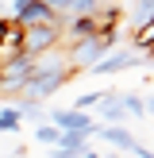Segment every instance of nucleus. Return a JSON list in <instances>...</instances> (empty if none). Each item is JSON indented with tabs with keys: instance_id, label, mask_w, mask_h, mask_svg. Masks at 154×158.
Returning a JSON list of instances; mask_svg holds the SVG:
<instances>
[{
	"instance_id": "obj_16",
	"label": "nucleus",
	"mask_w": 154,
	"mask_h": 158,
	"mask_svg": "<svg viewBox=\"0 0 154 158\" xmlns=\"http://www.w3.org/2000/svg\"><path fill=\"white\" fill-rule=\"evenodd\" d=\"M0 112H4V100H0Z\"/></svg>"
},
{
	"instance_id": "obj_8",
	"label": "nucleus",
	"mask_w": 154,
	"mask_h": 158,
	"mask_svg": "<svg viewBox=\"0 0 154 158\" xmlns=\"http://www.w3.org/2000/svg\"><path fill=\"white\" fill-rule=\"evenodd\" d=\"M116 100H120L123 116H139V120L150 116V100H146V93H116Z\"/></svg>"
},
{
	"instance_id": "obj_6",
	"label": "nucleus",
	"mask_w": 154,
	"mask_h": 158,
	"mask_svg": "<svg viewBox=\"0 0 154 158\" xmlns=\"http://www.w3.org/2000/svg\"><path fill=\"white\" fill-rule=\"evenodd\" d=\"M43 23H62L43 0H27L19 8V15H15V27H43Z\"/></svg>"
},
{
	"instance_id": "obj_3",
	"label": "nucleus",
	"mask_w": 154,
	"mask_h": 158,
	"mask_svg": "<svg viewBox=\"0 0 154 158\" xmlns=\"http://www.w3.org/2000/svg\"><path fill=\"white\" fill-rule=\"evenodd\" d=\"M62 46V23H43V27H23V43H19V54H27L31 62L43 58V54L58 50Z\"/></svg>"
},
{
	"instance_id": "obj_11",
	"label": "nucleus",
	"mask_w": 154,
	"mask_h": 158,
	"mask_svg": "<svg viewBox=\"0 0 154 158\" xmlns=\"http://www.w3.org/2000/svg\"><path fill=\"white\" fill-rule=\"evenodd\" d=\"M116 93L108 89V93H85V97H77V104H73V112H89V108H96V104H104V100H112Z\"/></svg>"
},
{
	"instance_id": "obj_1",
	"label": "nucleus",
	"mask_w": 154,
	"mask_h": 158,
	"mask_svg": "<svg viewBox=\"0 0 154 158\" xmlns=\"http://www.w3.org/2000/svg\"><path fill=\"white\" fill-rule=\"evenodd\" d=\"M73 73H77V69L69 66L66 50L58 46V50H50V54H43V58H35L27 85L19 89V100H35V104H43V100H46V97H54V93H58Z\"/></svg>"
},
{
	"instance_id": "obj_4",
	"label": "nucleus",
	"mask_w": 154,
	"mask_h": 158,
	"mask_svg": "<svg viewBox=\"0 0 154 158\" xmlns=\"http://www.w3.org/2000/svg\"><path fill=\"white\" fill-rule=\"evenodd\" d=\"M131 66H139V54L127 46V50H112V54H104V58H100L89 73H92V77H112V73H123V69H131Z\"/></svg>"
},
{
	"instance_id": "obj_2",
	"label": "nucleus",
	"mask_w": 154,
	"mask_h": 158,
	"mask_svg": "<svg viewBox=\"0 0 154 158\" xmlns=\"http://www.w3.org/2000/svg\"><path fill=\"white\" fill-rule=\"evenodd\" d=\"M116 43H120V35H104V39H85V43H73V46H62L69 58V66L81 73V69H92L104 54L116 50Z\"/></svg>"
},
{
	"instance_id": "obj_5",
	"label": "nucleus",
	"mask_w": 154,
	"mask_h": 158,
	"mask_svg": "<svg viewBox=\"0 0 154 158\" xmlns=\"http://www.w3.org/2000/svg\"><path fill=\"white\" fill-rule=\"evenodd\" d=\"M46 8H50L58 19H77V15H92V12H100V0H43Z\"/></svg>"
},
{
	"instance_id": "obj_14",
	"label": "nucleus",
	"mask_w": 154,
	"mask_h": 158,
	"mask_svg": "<svg viewBox=\"0 0 154 158\" xmlns=\"http://www.w3.org/2000/svg\"><path fill=\"white\" fill-rule=\"evenodd\" d=\"M35 143H43V147H62V131L38 123V127H35Z\"/></svg>"
},
{
	"instance_id": "obj_7",
	"label": "nucleus",
	"mask_w": 154,
	"mask_h": 158,
	"mask_svg": "<svg viewBox=\"0 0 154 158\" xmlns=\"http://www.w3.org/2000/svg\"><path fill=\"white\" fill-rule=\"evenodd\" d=\"M96 139H104V143H112V147H120V151H135L139 147V139L131 135L127 127H100L96 123V131H92Z\"/></svg>"
},
{
	"instance_id": "obj_10",
	"label": "nucleus",
	"mask_w": 154,
	"mask_h": 158,
	"mask_svg": "<svg viewBox=\"0 0 154 158\" xmlns=\"http://www.w3.org/2000/svg\"><path fill=\"white\" fill-rule=\"evenodd\" d=\"M15 116H19V120H43L46 123V108L43 104H35V100H15Z\"/></svg>"
},
{
	"instance_id": "obj_15",
	"label": "nucleus",
	"mask_w": 154,
	"mask_h": 158,
	"mask_svg": "<svg viewBox=\"0 0 154 158\" xmlns=\"http://www.w3.org/2000/svg\"><path fill=\"white\" fill-rule=\"evenodd\" d=\"M150 12H154V0H135V12H131V23H150Z\"/></svg>"
},
{
	"instance_id": "obj_12",
	"label": "nucleus",
	"mask_w": 154,
	"mask_h": 158,
	"mask_svg": "<svg viewBox=\"0 0 154 158\" xmlns=\"http://www.w3.org/2000/svg\"><path fill=\"white\" fill-rule=\"evenodd\" d=\"M150 43H154V27H150V23H143V27H139L135 31V46H131V50H143V58H150Z\"/></svg>"
},
{
	"instance_id": "obj_9",
	"label": "nucleus",
	"mask_w": 154,
	"mask_h": 158,
	"mask_svg": "<svg viewBox=\"0 0 154 158\" xmlns=\"http://www.w3.org/2000/svg\"><path fill=\"white\" fill-rule=\"evenodd\" d=\"M100 108V120H104V123H100V127H116V123H123V120H127V116H123V108H120V100H104V104H96Z\"/></svg>"
},
{
	"instance_id": "obj_13",
	"label": "nucleus",
	"mask_w": 154,
	"mask_h": 158,
	"mask_svg": "<svg viewBox=\"0 0 154 158\" xmlns=\"http://www.w3.org/2000/svg\"><path fill=\"white\" fill-rule=\"evenodd\" d=\"M19 127H23V120L15 116V108L4 104V112H0V135H12V131H19Z\"/></svg>"
}]
</instances>
